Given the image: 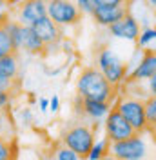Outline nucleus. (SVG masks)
I'll use <instances>...</instances> for the list:
<instances>
[{
    "label": "nucleus",
    "instance_id": "f257e3e1",
    "mask_svg": "<svg viewBox=\"0 0 156 160\" xmlns=\"http://www.w3.org/2000/svg\"><path fill=\"white\" fill-rule=\"evenodd\" d=\"M76 91L80 98L100 100V102H111L115 97V86L96 68L82 69L76 80Z\"/></svg>",
    "mask_w": 156,
    "mask_h": 160
},
{
    "label": "nucleus",
    "instance_id": "f03ea898",
    "mask_svg": "<svg viewBox=\"0 0 156 160\" xmlns=\"http://www.w3.org/2000/svg\"><path fill=\"white\" fill-rule=\"evenodd\" d=\"M62 144L67 146L69 149H73L80 158H87L89 151L95 146V129H91L84 124L73 126L64 133Z\"/></svg>",
    "mask_w": 156,
    "mask_h": 160
},
{
    "label": "nucleus",
    "instance_id": "7ed1b4c3",
    "mask_svg": "<svg viewBox=\"0 0 156 160\" xmlns=\"http://www.w3.org/2000/svg\"><path fill=\"white\" fill-rule=\"evenodd\" d=\"M124 118L134 128L138 135H142L144 131L149 129V124H147V115H145V100L134 98V97H122L115 106Z\"/></svg>",
    "mask_w": 156,
    "mask_h": 160
},
{
    "label": "nucleus",
    "instance_id": "20e7f679",
    "mask_svg": "<svg viewBox=\"0 0 156 160\" xmlns=\"http://www.w3.org/2000/svg\"><path fill=\"white\" fill-rule=\"evenodd\" d=\"M98 69L104 73V77L116 88L118 84H122L124 80H127V66L118 58V55L111 48H104L102 51H98Z\"/></svg>",
    "mask_w": 156,
    "mask_h": 160
},
{
    "label": "nucleus",
    "instance_id": "39448f33",
    "mask_svg": "<svg viewBox=\"0 0 156 160\" xmlns=\"http://www.w3.org/2000/svg\"><path fill=\"white\" fill-rule=\"evenodd\" d=\"M82 11L71 0H47V17L62 26H75L82 18Z\"/></svg>",
    "mask_w": 156,
    "mask_h": 160
},
{
    "label": "nucleus",
    "instance_id": "423d86ee",
    "mask_svg": "<svg viewBox=\"0 0 156 160\" xmlns=\"http://www.w3.org/2000/svg\"><path fill=\"white\" fill-rule=\"evenodd\" d=\"M109 153L115 155L120 160H142L145 157L147 148L145 142L140 135H134L131 138L120 140V142H113L109 146Z\"/></svg>",
    "mask_w": 156,
    "mask_h": 160
},
{
    "label": "nucleus",
    "instance_id": "0eeeda50",
    "mask_svg": "<svg viewBox=\"0 0 156 160\" xmlns=\"http://www.w3.org/2000/svg\"><path fill=\"white\" fill-rule=\"evenodd\" d=\"M105 135H107V140L113 144V142H120V140L131 138V137H134L138 133L124 118V115L116 108H113L111 113L105 117Z\"/></svg>",
    "mask_w": 156,
    "mask_h": 160
},
{
    "label": "nucleus",
    "instance_id": "6e6552de",
    "mask_svg": "<svg viewBox=\"0 0 156 160\" xmlns=\"http://www.w3.org/2000/svg\"><path fill=\"white\" fill-rule=\"evenodd\" d=\"M17 18L22 26H33L37 20L47 15V0H24L15 11Z\"/></svg>",
    "mask_w": 156,
    "mask_h": 160
},
{
    "label": "nucleus",
    "instance_id": "1a4fd4ad",
    "mask_svg": "<svg viewBox=\"0 0 156 160\" xmlns=\"http://www.w3.org/2000/svg\"><path fill=\"white\" fill-rule=\"evenodd\" d=\"M109 35L115 37V38H122V40H131V42H136L140 37V22H138L131 13H127L122 20L115 22L113 26H109Z\"/></svg>",
    "mask_w": 156,
    "mask_h": 160
},
{
    "label": "nucleus",
    "instance_id": "9d476101",
    "mask_svg": "<svg viewBox=\"0 0 156 160\" xmlns=\"http://www.w3.org/2000/svg\"><path fill=\"white\" fill-rule=\"evenodd\" d=\"M156 73V51H145L144 57L140 58L134 69L131 71V75L127 77L129 84H140L149 80Z\"/></svg>",
    "mask_w": 156,
    "mask_h": 160
},
{
    "label": "nucleus",
    "instance_id": "9b49d317",
    "mask_svg": "<svg viewBox=\"0 0 156 160\" xmlns=\"http://www.w3.org/2000/svg\"><path fill=\"white\" fill-rule=\"evenodd\" d=\"M33 29L37 31V35L42 38V42L46 44V48H51V46L58 44L60 38H62L60 26L56 24V22H53L47 15L42 17L40 20H37V22L33 24Z\"/></svg>",
    "mask_w": 156,
    "mask_h": 160
},
{
    "label": "nucleus",
    "instance_id": "f8f14e48",
    "mask_svg": "<svg viewBox=\"0 0 156 160\" xmlns=\"http://www.w3.org/2000/svg\"><path fill=\"white\" fill-rule=\"evenodd\" d=\"M127 13H129V11H127L125 6H98L91 17L95 18V22H96L98 26L109 28V26H113L115 22L122 20Z\"/></svg>",
    "mask_w": 156,
    "mask_h": 160
},
{
    "label": "nucleus",
    "instance_id": "ddd939ff",
    "mask_svg": "<svg viewBox=\"0 0 156 160\" xmlns=\"http://www.w3.org/2000/svg\"><path fill=\"white\" fill-rule=\"evenodd\" d=\"M80 109L91 120H102L111 113V102H100V100L80 98Z\"/></svg>",
    "mask_w": 156,
    "mask_h": 160
},
{
    "label": "nucleus",
    "instance_id": "4468645a",
    "mask_svg": "<svg viewBox=\"0 0 156 160\" xmlns=\"http://www.w3.org/2000/svg\"><path fill=\"white\" fill-rule=\"evenodd\" d=\"M22 49L31 53V55H38L42 51H46V44L42 42L37 31L33 29V26L24 28V38H22Z\"/></svg>",
    "mask_w": 156,
    "mask_h": 160
},
{
    "label": "nucleus",
    "instance_id": "2eb2a0df",
    "mask_svg": "<svg viewBox=\"0 0 156 160\" xmlns=\"http://www.w3.org/2000/svg\"><path fill=\"white\" fill-rule=\"evenodd\" d=\"M0 75L13 80L18 78V57H17V53L0 57Z\"/></svg>",
    "mask_w": 156,
    "mask_h": 160
},
{
    "label": "nucleus",
    "instance_id": "dca6fc26",
    "mask_svg": "<svg viewBox=\"0 0 156 160\" xmlns=\"http://www.w3.org/2000/svg\"><path fill=\"white\" fill-rule=\"evenodd\" d=\"M4 28H6V31L9 33L11 40H13V44H15V49H17V53H18L20 49H22V38H24V28L26 26H22L18 20H6L4 22Z\"/></svg>",
    "mask_w": 156,
    "mask_h": 160
},
{
    "label": "nucleus",
    "instance_id": "f3484780",
    "mask_svg": "<svg viewBox=\"0 0 156 160\" xmlns=\"http://www.w3.org/2000/svg\"><path fill=\"white\" fill-rule=\"evenodd\" d=\"M109 146H111V142L107 138L105 140H98L95 142V146H93V149L89 151V160H102L105 155H109Z\"/></svg>",
    "mask_w": 156,
    "mask_h": 160
},
{
    "label": "nucleus",
    "instance_id": "a211bd4d",
    "mask_svg": "<svg viewBox=\"0 0 156 160\" xmlns=\"http://www.w3.org/2000/svg\"><path fill=\"white\" fill-rule=\"evenodd\" d=\"M11 53H17V49H15V44L11 40L9 33L2 26L0 28V57H6V55H11Z\"/></svg>",
    "mask_w": 156,
    "mask_h": 160
},
{
    "label": "nucleus",
    "instance_id": "6ab92c4d",
    "mask_svg": "<svg viewBox=\"0 0 156 160\" xmlns=\"http://www.w3.org/2000/svg\"><path fill=\"white\" fill-rule=\"evenodd\" d=\"M153 42H156V26L154 28H144L136 40V46L142 49H147L149 44H153Z\"/></svg>",
    "mask_w": 156,
    "mask_h": 160
},
{
    "label": "nucleus",
    "instance_id": "aec40b11",
    "mask_svg": "<svg viewBox=\"0 0 156 160\" xmlns=\"http://www.w3.org/2000/svg\"><path fill=\"white\" fill-rule=\"evenodd\" d=\"M145 115L149 131H153L156 128V97H147L145 98Z\"/></svg>",
    "mask_w": 156,
    "mask_h": 160
},
{
    "label": "nucleus",
    "instance_id": "412c9836",
    "mask_svg": "<svg viewBox=\"0 0 156 160\" xmlns=\"http://www.w3.org/2000/svg\"><path fill=\"white\" fill-rule=\"evenodd\" d=\"M9 137H13V126H11V122H9L7 111L0 108V138L13 140V138H9Z\"/></svg>",
    "mask_w": 156,
    "mask_h": 160
},
{
    "label": "nucleus",
    "instance_id": "4be33fe9",
    "mask_svg": "<svg viewBox=\"0 0 156 160\" xmlns=\"http://www.w3.org/2000/svg\"><path fill=\"white\" fill-rule=\"evenodd\" d=\"M15 155V146L13 140L0 138V160H11Z\"/></svg>",
    "mask_w": 156,
    "mask_h": 160
},
{
    "label": "nucleus",
    "instance_id": "5701e85b",
    "mask_svg": "<svg viewBox=\"0 0 156 160\" xmlns=\"http://www.w3.org/2000/svg\"><path fill=\"white\" fill-rule=\"evenodd\" d=\"M53 157H55V160H80V157H78L76 153L73 149H69L67 146H64V144L55 151Z\"/></svg>",
    "mask_w": 156,
    "mask_h": 160
},
{
    "label": "nucleus",
    "instance_id": "b1692460",
    "mask_svg": "<svg viewBox=\"0 0 156 160\" xmlns=\"http://www.w3.org/2000/svg\"><path fill=\"white\" fill-rule=\"evenodd\" d=\"M78 9L85 15H93L95 9L98 8V0H76Z\"/></svg>",
    "mask_w": 156,
    "mask_h": 160
},
{
    "label": "nucleus",
    "instance_id": "393cba45",
    "mask_svg": "<svg viewBox=\"0 0 156 160\" xmlns=\"http://www.w3.org/2000/svg\"><path fill=\"white\" fill-rule=\"evenodd\" d=\"M15 89H17V80L7 78V77H2V75H0V91L13 93Z\"/></svg>",
    "mask_w": 156,
    "mask_h": 160
},
{
    "label": "nucleus",
    "instance_id": "a878e982",
    "mask_svg": "<svg viewBox=\"0 0 156 160\" xmlns=\"http://www.w3.org/2000/svg\"><path fill=\"white\" fill-rule=\"evenodd\" d=\"M145 84H147V93H149V97H156V73L149 80H145Z\"/></svg>",
    "mask_w": 156,
    "mask_h": 160
},
{
    "label": "nucleus",
    "instance_id": "bb28decb",
    "mask_svg": "<svg viewBox=\"0 0 156 160\" xmlns=\"http://www.w3.org/2000/svg\"><path fill=\"white\" fill-rule=\"evenodd\" d=\"M11 95H13V93L0 91V108H2V109H6V108L11 104Z\"/></svg>",
    "mask_w": 156,
    "mask_h": 160
},
{
    "label": "nucleus",
    "instance_id": "cd10ccee",
    "mask_svg": "<svg viewBox=\"0 0 156 160\" xmlns=\"http://www.w3.org/2000/svg\"><path fill=\"white\" fill-rule=\"evenodd\" d=\"M49 109L53 111V113H56V111L60 109V98L55 95L53 98H49Z\"/></svg>",
    "mask_w": 156,
    "mask_h": 160
},
{
    "label": "nucleus",
    "instance_id": "c85d7f7f",
    "mask_svg": "<svg viewBox=\"0 0 156 160\" xmlns=\"http://www.w3.org/2000/svg\"><path fill=\"white\" fill-rule=\"evenodd\" d=\"M98 6H124V0H98Z\"/></svg>",
    "mask_w": 156,
    "mask_h": 160
},
{
    "label": "nucleus",
    "instance_id": "c756f323",
    "mask_svg": "<svg viewBox=\"0 0 156 160\" xmlns=\"http://www.w3.org/2000/svg\"><path fill=\"white\" fill-rule=\"evenodd\" d=\"M38 108H40V111H42V113H46V111L49 109V100L47 98H40L38 100Z\"/></svg>",
    "mask_w": 156,
    "mask_h": 160
},
{
    "label": "nucleus",
    "instance_id": "7c9ffc66",
    "mask_svg": "<svg viewBox=\"0 0 156 160\" xmlns=\"http://www.w3.org/2000/svg\"><path fill=\"white\" fill-rule=\"evenodd\" d=\"M22 118L26 120V122H29V120H31V111L29 109H24V113H22Z\"/></svg>",
    "mask_w": 156,
    "mask_h": 160
},
{
    "label": "nucleus",
    "instance_id": "2f4dec72",
    "mask_svg": "<svg viewBox=\"0 0 156 160\" xmlns=\"http://www.w3.org/2000/svg\"><path fill=\"white\" fill-rule=\"evenodd\" d=\"M6 20H7V15H6V13H2V11H0V28H2V26H4V22H6Z\"/></svg>",
    "mask_w": 156,
    "mask_h": 160
},
{
    "label": "nucleus",
    "instance_id": "473e14b6",
    "mask_svg": "<svg viewBox=\"0 0 156 160\" xmlns=\"http://www.w3.org/2000/svg\"><path fill=\"white\" fill-rule=\"evenodd\" d=\"M102 160H120V158H116L115 155H111V153H109V155H105V157H104Z\"/></svg>",
    "mask_w": 156,
    "mask_h": 160
},
{
    "label": "nucleus",
    "instance_id": "72a5a7b5",
    "mask_svg": "<svg viewBox=\"0 0 156 160\" xmlns=\"http://www.w3.org/2000/svg\"><path fill=\"white\" fill-rule=\"evenodd\" d=\"M149 2V6H153V9H156V0H147Z\"/></svg>",
    "mask_w": 156,
    "mask_h": 160
},
{
    "label": "nucleus",
    "instance_id": "f704fd0d",
    "mask_svg": "<svg viewBox=\"0 0 156 160\" xmlns=\"http://www.w3.org/2000/svg\"><path fill=\"white\" fill-rule=\"evenodd\" d=\"M151 133H153V135H154V137H156V128H154V129H153V131H151Z\"/></svg>",
    "mask_w": 156,
    "mask_h": 160
},
{
    "label": "nucleus",
    "instance_id": "c9c22d12",
    "mask_svg": "<svg viewBox=\"0 0 156 160\" xmlns=\"http://www.w3.org/2000/svg\"><path fill=\"white\" fill-rule=\"evenodd\" d=\"M47 160H55V157H51V158H47Z\"/></svg>",
    "mask_w": 156,
    "mask_h": 160
},
{
    "label": "nucleus",
    "instance_id": "e433bc0d",
    "mask_svg": "<svg viewBox=\"0 0 156 160\" xmlns=\"http://www.w3.org/2000/svg\"><path fill=\"white\" fill-rule=\"evenodd\" d=\"M2 4H4V0H0V6H2Z\"/></svg>",
    "mask_w": 156,
    "mask_h": 160
},
{
    "label": "nucleus",
    "instance_id": "4c0bfd02",
    "mask_svg": "<svg viewBox=\"0 0 156 160\" xmlns=\"http://www.w3.org/2000/svg\"><path fill=\"white\" fill-rule=\"evenodd\" d=\"M85 160H89V158H85Z\"/></svg>",
    "mask_w": 156,
    "mask_h": 160
}]
</instances>
